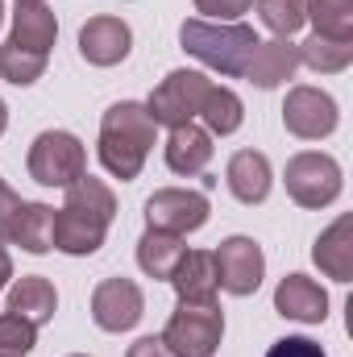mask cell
Instances as JSON below:
<instances>
[{
  "instance_id": "1",
  "label": "cell",
  "mask_w": 353,
  "mask_h": 357,
  "mask_svg": "<svg viewBox=\"0 0 353 357\" xmlns=\"http://www.w3.org/2000/svg\"><path fill=\"white\" fill-rule=\"evenodd\" d=\"M154 142H158V125L146 112V104H137V100H121L100 116L96 154H100V167L121 183H133L142 175Z\"/></svg>"
},
{
  "instance_id": "2",
  "label": "cell",
  "mask_w": 353,
  "mask_h": 357,
  "mask_svg": "<svg viewBox=\"0 0 353 357\" xmlns=\"http://www.w3.org/2000/svg\"><path fill=\"white\" fill-rule=\"evenodd\" d=\"M179 42H183V50L191 59H200L216 75L241 79L246 63H250V54L258 46V33L246 21H204V17H191V21L179 25Z\"/></svg>"
},
{
  "instance_id": "3",
  "label": "cell",
  "mask_w": 353,
  "mask_h": 357,
  "mask_svg": "<svg viewBox=\"0 0 353 357\" xmlns=\"http://www.w3.org/2000/svg\"><path fill=\"white\" fill-rule=\"evenodd\" d=\"M25 167H29V178H33V183H42V187H63V191H67L75 178L88 175V150H84V142H80L75 133H67V129H46V133L33 137Z\"/></svg>"
},
{
  "instance_id": "4",
  "label": "cell",
  "mask_w": 353,
  "mask_h": 357,
  "mask_svg": "<svg viewBox=\"0 0 353 357\" xmlns=\"http://www.w3.org/2000/svg\"><path fill=\"white\" fill-rule=\"evenodd\" d=\"M225 341V312L216 303H179L163 328V345L175 357H212Z\"/></svg>"
},
{
  "instance_id": "5",
  "label": "cell",
  "mask_w": 353,
  "mask_h": 357,
  "mask_svg": "<svg viewBox=\"0 0 353 357\" xmlns=\"http://www.w3.org/2000/svg\"><path fill=\"white\" fill-rule=\"evenodd\" d=\"M287 195L299 204V208H329L341 187H345V175H341V162L333 154H320V150H303L287 162Z\"/></svg>"
},
{
  "instance_id": "6",
  "label": "cell",
  "mask_w": 353,
  "mask_h": 357,
  "mask_svg": "<svg viewBox=\"0 0 353 357\" xmlns=\"http://www.w3.org/2000/svg\"><path fill=\"white\" fill-rule=\"evenodd\" d=\"M208 88H212V79L200 75V71H171L158 88L150 91L146 112L154 116V125H167V129L191 125L200 116V104H204Z\"/></svg>"
},
{
  "instance_id": "7",
  "label": "cell",
  "mask_w": 353,
  "mask_h": 357,
  "mask_svg": "<svg viewBox=\"0 0 353 357\" xmlns=\"http://www.w3.org/2000/svg\"><path fill=\"white\" fill-rule=\"evenodd\" d=\"M212 216L208 208V195L204 191H187V187H163L146 199V225L158 229V233H175L187 237L195 229H204Z\"/></svg>"
},
{
  "instance_id": "8",
  "label": "cell",
  "mask_w": 353,
  "mask_h": 357,
  "mask_svg": "<svg viewBox=\"0 0 353 357\" xmlns=\"http://www.w3.org/2000/svg\"><path fill=\"white\" fill-rule=\"evenodd\" d=\"M283 125L299 142H320V137L337 133L341 108H337V100L329 91L320 88H291L287 100H283Z\"/></svg>"
},
{
  "instance_id": "9",
  "label": "cell",
  "mask_w": 353,
  "mask_h": 357,
  "mask_svg": "<svg viewBox=\"0 0 353 357\" xmlns=\"http://www.w3.org/2000/svg\"><path fill=\"white\" fill-rule=\"evenodd\" d=\"M212 258H216V282H220L229 295L246 299V295H254V291L262 287L266 254L254 237H225V241L212 250Z\"/></svg>"
},
{
  "instance_id": "10",
  "label": "cell",
  "mask_w": 353,
  "mask_h": 357,
  "mask_svg": "<svg viewBox=\"0 0 353 357\" xmlns=\"http://www.w3.org/2000/svg\"><path fill=\"white\" fill-rule=\"evenodd\" d=\"M146 316V295L133 278H104L91 291V320L104 333H129Z\"/></svg>"
},
{
  "instance_id": "11",
  "label": "cell",
  "mask_w": 353,
  "mask_h": 357,
  "mask_svg": "<svg viewBox=\"0 0 353 357\" xmlns=\"http://www.w3.org/2000/svg\"><path fill=\"white\" fill-rule=\"evenodd\" d=\"M129 50H133V29L121 17L100 13V17L84 21V29H80V54L88 59L91 67H117V63L129 59Z\"/></svg>"
},
{
  "instance_id": "12",
  "label": "cell",
  "mask_w": 353,
  "mask_h": 357,
  "mask_svg": "<svg viewBox=\"0 0 353 357\" xmlns=\"http://www.w3.org/2000/svg\"><path fill=\"white\" fill-rule=\"evenodd\" d=\"M274 312L299 324H324L329 320V291L308 274H287L274 287Z\"/></svg>"
},
{
  "instance_id": "13",
  "label": "cell",
  "mask_w": 353,
  "mask_h": 357,
  "mask_svg": "<svg viewBox=\"0 0 353 357\" xmlns=\"http://www.w3.org/2000/svg\"><path fill=\"white\" fill-rule=\"evenodd\" d=\"M295 71H299V46L291 38H270V42L254 46L241 79H250L254 88L270 91V88H283L287 79H295Z\"/></svg>"
},
{
  "instance_id": "14",
  "label": "cell",
  "mask_w": 353,
  "mask_h": 357,
  "mask_svg": "<svg viewBox=\"0 0 353 357\" xmlns=\"http://www.w3.org/2000/svg\"><path fill=\"white\" fill-rule=\"evenodd\" d=\"M167 282L179 291V303H216V258L208 250H187Z\"/></svg>"
},
{
  "instance_id": "15",
  "label": "cell",
  "mask_w": 353,
  "mask_h": 357,
  "mask_svg": "<svg viewBox=\"0 0 353 357\" xmlns=\"http://www.w3.org/2000/svg\"><path fill=\"white\" fill-rule=\"evenodd\" d=\"M212 133L208 129H200L195 121L191 125H175L171 129V137H167V146H163V154H167V167L175 171V175L191 178V175H204V167L212 162Z\"/></svg>"
},
{
  "instance_id": "16",
  "label": "cell",
  "mask_w": 353,
  "mask_h": 357,
  "mask_svg": "<svg viewBox=\"0 0 353 357\" xmlns=\"http://www.w3.org/2000/svg\"><path fill=\"white\" fill-rule=\"evenodd\" d=\"M312 262L333 282H353V216H337L312 245Z\"/></svg>"
},
{
  "instance_id": "17",
  "label": "cell",
  "mask_w": 353,
  "mask_h": 357,
  "mask_svg": "<svg viewBox=\"0 0 353 357\" xmlns=\"http://www.w3.org/2000/svg\"><path fill=\"white\" fill-rule=\"evenodd\" d=\"M225 183H229V191L241 199V204H262L266 195H270V158H266L262 150H237L233 158H229V167H225Z\"/></svg>"
},
{
  "instance_id": "18",
  "label": "cell",
  "mask_w": 353,
  "mask_h": 357,
  "mask_svg": "<svg viewBox=\"0 0 353 357\" xmlns=\"http://www.w3.org/2000/svg\"><path fill=\"white\" fill-rule=\"evenodd\" d=\"M8 312L25 316L33 328L50 324L54 312H59V291H54V282L42 278V274H25V278H17L13 291H8Z\"/></svg>"
},
{
  "instance_id": "19",
  "label": "cell",
  "mask_w": 353,
  "mask_h": 357,
  "mask_svg": "<svg viewBox=\"0 0 353 357\" xmlns=\"http://www.w3.org/2000/svg\"><path fill=\"white\" fill-rule=\"evenodd\" d=\"M104 237H108V225H100L91 216H80L71 208L54 212V250H63L71 258H88L104 245Z\"/></svg>"
},
{
  "instance_id": "20",
  "label": "cell",
  "mask_w": 353,
  "mask_h": 357,
  "mask_svg": "<svg viewBox=\"0 0 353 357\" xmlns=\"http://www.w3.org/2000/svg\"><path fill=\"white\" fill-rule=\"evenodd\" d=\"M54 38H59V21L46 4H17L13 13V46L21 50H33V54H50L54 50Z\"/></svg>"
},
{
  "instance_id": "21",
  "label": "cell",
  "mask_w": 353,
  "mask_h": 357,
  "mask_svg": "<svg viewBox=\"0 0 353 357\" xmlns=\"http://www.w3.org/2000/svg\"><path fill=\"white\" fill-rule=\"evenodd\" d=\"M183 254H187V245H183V237H175V233L146 229L142 241H137V266H142V274L163 278V282L175 274V266H179Z\"/></svg>"
},
{
  "instance_id": "22",
  "label": "cell",
  "mask_w": 353,
  "mask_h": 357,
  "mask_svg": "<svg viewBox=\"0 0 353 357\" xmlns=\"http://www.w3.org/2000/svg\"><path fill=\"white\" fill-rule=\"evenodd\" d=\"M200 121H204V129L208 133H216V137H229V133H237L241 129V121H246V104H241V96L233 88H208L204 96V104H200Z\"/></svg>"
},
{
  "instance_id": "23",
  "label": "cell",
  "mask_w": 353,
  "mask_h": 357,
  "mask_svg": "<svg viewBox=\"0 0 353 357\" xmlns=\"http://www.w3.org/2000/svg\"><path fill=\"white\" fill-rule=\"evenodd\" d=\"M63 208H71V212H80V216H91V220H100V225H112V216H117V195H112V187H108L104 178L84 175L67 187V204H63Z\"/></svg>"
},
{
  "instance_id": "24",
  "label": "cell",
  "mask_w": 353,
  "mask_h": 357,
  "mask_svg": "<svg viewBox=\"0 0 353 357\" xmlns=\"http://www.w3.org/2000/svg\"><path fill=\"white\" fill-rule=\"evenodd\" d=\"M8 245H21L25 254H50L54 250V208L50 204H25Z\"/></svg>"
},
{
  "instance_id": "25",
  "label": "cell",
  "mask_w": 353,
  "mask_h": 357,
  "mask_svg": "<svg viewBox=\"0 0 353 357\" xmlns=\"http://www.w3.org/2000/svg\"><path fill=\"white\" fill-rule=\"evenodd\" d=\"M299 63L312 67L316 75H341L353 63V42H337V38L312 33L308 42H299Z\"/></svg>"
},
{
  "instance_id": "26",
  "label": "cell",
  "mask_w": 353,
  "mask_h": 357,
  "mask_svg": "<svg viewBox=\"0 0 353 357\" xmlns=\"http://www.w3.org/2000/svg\"><path fill=\"white\" fill-rule=\"evenodd\" d=\"M303 8L320 38L353 42V0H303Z\"/></svg>"
},
{
  "instance_id": "27",
  "label": "cell",
  "mask_w": 353,
  "mask_h": 357,
  "mask_svg": "<svg viewBox=\"0 0 353 357\" xmlns=\"http://www.w3.org/2000/svg\"><path fill=\"white\" fill-rule=\"evenodd\" d=\"M46 59L50 54H33V50H21V46L4 42L0 46V79L13 84V88H33L46 75Z\"/></svg>"
},
{
  "instance_id": "28",
  "label": "cell",
  "mask_w": 353,
  "mask_h": 357,
  "mask_svg": "<svg viewBox=\"0 0 353 357\" xmlns=\"http://www.w3.org/2000/svg\"><path fill=\"white\" fill-rule=\"evenodd\" d=\"M258 21L274 38H291L303 29L308 8H303V0H258Z\"/></svg>"
},
{
  "instance_id": "29",
  "label": "cell",
  "mask_w": 353,
  "mask_h": 357,
  "mask_svg": "<svg viewBox=\"0 0 353 357\" xmlns=\"http://www.w3.org/2000/svg\"><path fill=\"white\" fill-rule=\"evenodd\" d=\"M33 345H38V328L17 312H0V357H29Z\"/></svg>"
},
{
  "instance_id": "30",
  "label": "cell",
  "mask_w": 353,
  "mask_h": 357,
  "mask_svg": "<svg viewBox=\"0 0 353 357\" xmlns=\"http://www.w3.org/2000/svg\"><path fill=\"white\" fill-rule=\"evenodd\" d=\"M25 204H29V199H21V195L0 178V245H8V241H13V233H17V220H21Z\"/></svg>"
},
{
  "instance_id": "31",
  "label": "cell",
  "mask_w": 353,
  "mask_h": 357,
  "mask_svg": "<svg viewBox=\"0 0 353 357\" xmlns=\"http://www.w3.org/2000/svg\"><path fill=\"white\" fill-rule=\"evenodd\" d=\"M254 8V0H195V13H204V21H241Z\"/></svg>"
},
{
  "instance_id": "32",
  "label": "cell",
  "mask_w": 353,
  "mask_h": 357,
  "mask_svg": "<svg viewBox=\"0 0 353 357\" xmlns=\"http://www.w3.org/2000/svg\"><path fill=\"white\" fill-rule=\"evenodd\" d=\"M266 357H329L316 341H308V337H283V341H274Z\"/></svg>"
},
{
  "instance_id": "33",
  "label": "cell",
  "mask_w": 353,
  "mask_h": 357,
  "mask_svg": "<svg viewBox=\"0 0 353 357\" xmlns=\"http://www.w3.org/2000/svg\"><path fill=\"white\" fill-rule=\"evenodd\" d=\"M125 357H175V354L163 345V337H142V341L129 345V354Z\"/></svg>"
},
{
  "instance_id": "34",
  "label": "cell",
  "mask_w": 353,
  "mask_h": 357,
  "mask_svg": "<svg viewBox=\"0 0 353 357\" xmlns=\"http://www.w3.org/2000/svg\"><path fill=\"white\" fill-rule=\"evenodd\" d=\"M8 278H13V258H8V250L0 245V291L8 287Z\"/></svg>"
},
{
  "instance_id": "35",
  "label": "cell",
  "mask_w": 353,
  "mask_h": 357,
  "mask_svg": "<svg viewBox=\"0 0 353 357\" xmlns=\"http://www.w3.org/2000/svg\"><path fill=\"white\" fill-rule=\"evenodd\" d=\"M4 129H8V108H4V100H0V137H4Z\"/></svg>"
},
{
  "instance_id": "36",
  "label": "cell",
  "mask_w": 353,
  "mask_h": 357,
  "mask_svg": "<svg viewBox=\"0 0 353 357\" xmlns=\"http://www.w3.org/2000/svg\"><path fill=\"white\" fill-rule=\"evenodd\" d=\"M0 25H4V0H0Z\"/></svg>"
},
{
  "instance_id": "37",
  "label": "cell",
  "mask_w": 353,
  "mask_h": 357,
  "mask_svg": "<svg viewBox=\"0 0 353 357\" xmlns=\"http://www.w3.org/2000/svg\"><path fill=\"white\" fill-rule=\"evenodd\" d=\"M17 4H42V0H17Z\"/></svg>"
},
{
  "instance_id": "38",
  "label": "cell",
  "mask_w": 353,
  "mask_h": 357,
  "mask_svg": "<svg viewBox=\"0 0 353 357\" xmlns=\"http://www.w3.org/2000/svg\"><path fill=\"white\" fill-rule=\"evenodd\" d=\"M71 357H88V354H71Z\"/></svg>"
}]
</instances>
